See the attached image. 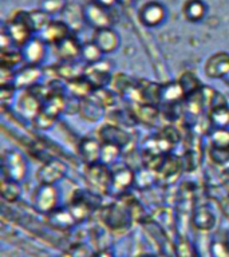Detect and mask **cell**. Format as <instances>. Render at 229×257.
Returning <instances> with one entry per match:
<instances>
[{
	"instance_id": "6da1fadb",
	"label": "cell",
	"mask_w": 229,
	"mask_h": 257,
	"mask_svg": "<svg viewBox=\"0 0 229 257\" xmlns=\"http://www.w3.org/2000/svg\"><path fill=\"white\" fill-rule=\"evenodd\" d=\"M84 181L87 184V190L95 196L108 194L110 182H111V169L107 165L98 164L86 165Z\"/></svg>"
},
{
	"instance_id": "7a4b0ae2",
	"label": "cell",
	"mask_w": 229,
	"mask_h": 257,
	"mask_svg": "<svg viewBox=\"0 0 229 257\" xmlns=\"http://www.w3.org/2000/svg\"><path fill=\"white\" fill-rule=\"evenodd\" d=\"M2 174L3 178L22 184L28 176V164L26 157L14 149L4 150L2 153Z\"/></svg>"
},
{
	"instance_id": "3957f363",
	"label": "cell",
	"mask_w": 229,
	"mask_h": 257,
	"mask_svg": "<svg viewBox=\"0 0 229 257\" xmlns=\"http://www.w3.org/2000/svg\"><path fill=\"white\" fill-rule=\"evenodd\" d=\"M59 201L60 193L56 185L39 184L31 197V204L36 212L47 216L59 208Z\"/></svg>"
},
{
	"instance_id": "277c9868",
	"label": "cell",
	"mask_w": 229,
	"mask_h": 257,
	"mask_svg": "<svg viewBox=\"0 0 229 257\" xmlns=\"http://www.w3.org/2000/svg\"><path fill=\"white\" fill-rule=\"evenodd\" d=\"M133 210L129 204L112 202L103 209L102 221L111 230H124L130 228L133 222Z\"/></svg>"
},
{
	"instance_id": "5b68a950",
	"label": "cell",
	"mask_w": 229,
	"mask_h": 257,
	"mask_svg": "<svg viewBox=\"0 0 229 257\" xmlns=\"http://www.w3.org/2000/svg\"><path fill=\"white\" fill-rule=\"evenodd\" d=\"M43 102V98L38 94L34 87L23 90L16 100V111L23 119L30 120L32 123V120L35 119L42 111Z\"/></svg>"
},
{
	"instance_id": "8992f818",
	"label": "cell",
	"mask_w": 229,
	"mask_h": 257,
	"mask_svg": "<svg viewBox=\"0 0 229 257\" xmlns=\"http://www.w3.org/2000/svg\"><path fill=\"white\" fill-rule=\"evenodd\" d=\"M83 78L91 84V87L94 90L107 87L108 84H111L112 80L111 62L103 58V59L96 62V63L87 64L86 70H84Z\"/></svg>"
},
{
	"instance_id": "52a82bcc",
	"label": "cell",
	"mask_w": 229,
	"mask_h": 257,
	"mask_svg": "<svg viewBox=\"0 0 229 257\" xmlns=\"http://www.w3.org/2000/svg\"><path fill=\"white\" fill-rule=\"evenodd\" d=\"M43 78V68L42 66H34V64H22V67L15 70V78L12 86L18 91H23L38 86Z\"/></svg>"
},
{
	"instance_id": "ba28073f",
	"label": "cell",
	"mask_w": 229,
	"mask_h": 257,
	"mask_svg": "<svg viewBox=\"0 0 229 257\" xmlns=\"http://www.w3.org/2000/svg\"><path fill=\"white\" fill-rule=\"evenodd\" d=\"M136 172L126 165H122L116 170H111V182L108 194L111 196H124L134 186Z\"/></svg>"
},
{
	"instance_id": "9c48e42d",
	"label": "cell",
	"mask_w": 229,
	"mask_h": 257,
	"mask_svg": "<svg viewBox=\"0 0 229 257\" xmlns=\"http://www.w3.org/2000/svg\"><path fill=\"white\" fill-rule=\"evenodd\" d=\"M67 174V166L59 160L46 161L36 172V180L39 184L56 185Z\"/></svg>"
},
{
	"instance_id": "30bf717a",
	"label": "cell",
	"mask_w": 229,
	"mask_h": 257,
	"mask_svg": "<svg viewBox=\"0 0 229 257\" xmlns=\"http://www.w3.org/2000/svg\"><path fill=\"white\" fill-rule=\"evenodd\" d=\"M96 137L99 138L102 144L116 145V146H120L121 149H125L132 142L130 133L117 123H106L100 126Z\"/></svg>"
},
{
	"instance_id": "8fae6325",
	"label": "cell",
	"mask_w": 229,
	"mask_h": 257,
	"mask_svg": "<svg viewBox=\"0 0 229 257\" xmlns=\"http://www.w3.org/2000/svg\"><path fill=\"white\" fill-rule=\"evenodd\" d=\"M84 22L94 30H102V28L111 27L112 20L107 12V8L102 7L96 2L86 4L83 7Z\"/></svg>"
},
{
	"instance_id": "7c38bea8",
	"label": "cell",
	"mask_w": 229,
	"mask_h": 257,
	"mask_svg": "<svg viewBox=\"0 0 229 257\" xmlns=\"http://www.w3.org/2000/svg\"><path fill=\"white\" fill-rule=\"evenodd\" d=\"M47 43L43 40L32 36L23 47L20 48L22 56H23L24 64H34V66H42L47 56Z\"/></svg>"
},
{
	"instance_id": "4fadbf2b",
	"label": "cell",
	"mask_w": 229,
	"mask_h": 257,
	"mask_svg": "<svg viewBox=\"0 0 229 257\" xmlns=\"http://www.w3.org/2000/svg\"><path fill=\"white\" fill-rule=\"evenodd\" d=\"M229 71V54L217 51L209 56L204 63V74L209 79H222Z\"/></svg>"
},
{
	"instance_id": "5bb4252c",
	"label": "cell",
	"mask_w": 229,
	"mask_h": 257,
	"mask_svg": "<svg viewBox=\"0 0 229 257\" xmlns=\"http://www.w3.org/2000/svg\"><path fill=\"white\" fill-rule=\"evenodd\" d=\"M184 99H186V94H185L184 88H182L178 80L168 82V83L160 86V90H158V106L173 107V106L181 103Z\"/></svg>"
},
{
	"instance_id": "9a60e30c",
	"label": "cell",
	"mask_w": 229,
	"mask_h": 257,
	"mask_svg": "<svg viewBox=\"0 0 229 257\" xmlns=\"http://www.w3.org/2000/svg\"><path fill=\"white\" fill-rule=\"evenodd\" d=\"M71 35V30L64 23L63 20H51L50 23L44 27L42 32H39V38L48 46H56L60 42H63L66 38Z\"/></svg>"
},
{
	"instance_id": "2e32d148",
	"label": "cell",
	"mask_w": 229,
	"mask_h": 257,
	"mask_svg": "<svg viewBox=\"0 0 229 257\" xmlns=\"http://www.w3.org/2000/svg\"><path fill=\"white\" fill-rule=\"evenodd\" d=\"M91 40L100 48V51L103 52L104 55L116 52L121 44L120 35L111 27L95 30Z\"/></svg>"
},
{
	"instance_id": "e0dca14e",
	"label": "cell",
	"mask_w": 229,
	"mask_h": 257,
	"mask_svg": "<svg viewBox=\"0 0 229 257\" xmlns=\"http://www.w3.org/2000/svg\"><path fill=\"white\" fill-rule=\"evenodd\" d=\"M7 34L18 48H22L32 38L34 31L24 19V15L16 18L8 24Z\"/></svg>"
},
{
	"instance_id": "ac0fdd59",
	"label": "cell",
	"mask_w": 229,
	"mask_h": 257,
	"mask_svg": "<svg viewBox=\"0 0 229 257\" xmlns=\"http://www.w3.org/2000/svg\"><path fill=\"white\" fill-rule=\"evenodd\" d=\"M78 153L86 165L98 164V162H100L102 142L98 137L96 138L86 137L83 140H80L79 145H78Z\"/></svg>"
},
{
	"instance_id": "d6986e66",
	"label": "cell",
	"mask_w": 229,
	"mask_h": 257,
	"mask_svg": "<svg viewBox=\"0 0 229 257\" xmlns=\"http://www.w3.org/2000/svg\"><path fill=\"white\" fill-rule=\"evenodd\" d=\"M165 19H166V10L158 2H150L141 8L140 20L146 27H157Z\"/></svg>"
},
{
	"instance_id": "ffe728a7",
	"label": "cell",
	"mask_w": 229,
	"mask_h": 257,
	"mask_svg": "<svg viewBox=\"0 0 229 257\" xmlns=\"http://www.w3.org/2000/svg\"><path fill=\"white\" fill-rule=\"evenodd\" d=\"M107 108L104 107L103 104L100 103L99 100L96 99L95 96L88 95L83 99H80L79 104V114L83 119L88 120V122H98L104 116Z\"/></svg>"
},
{
	"instance_id": "44dd1931",
	"label": "cell",
	"mask_w": 229,
	"mask_h": 257,
	"mask_svg": "<svg viewBox=\"0 0 229 257\" xmlns=\"http://www.w3.org/2000/svg\"><path fill=\"white\" fill-rule=\"evenodd\" d=\"M87 64L83 60H72V62H59L55 67V74L60 80H64V83L83 78L84 70Z\"/></svg>"
},
{
	"instance_id": "7402d4cb",
	"label": "cell",
	"mask_w": 229,
	"mask_h": 257,
	"mask_svg": "<svg viewBox=\"0 0 229 257\" xmlns=\"http://www.w3.org/2000/svg\"><path fill=\"white\" fill-rule=\"evenodd\" d=\"M55 55L58 56L59 62H72V60L80 59V52H82V44L72 38L71 35L66 38L63 42L54 46Z\"/></svg>"
},
{
	"instance_id": "603a6c76",
	"label": "cell",
	"mask_w": 229,
	"mask_h": 257,
	"mask_svg": "<svg viewBox=\"0 0 229 257\" xmlns=\"http://www.w3.org/2000/svg\"><path fill=\"white\" fill-rule=\"evenodd\" d=\"M67 206L72 216H74V218H75L76 224L83 222L90 216V213L92 212V204L86 196V192H78L76 194H74Z\"/></svg>"
},
{
	"instance_id": "cb8c5ba5",
	"label": "cell",
	"mask_w": 229,
	"mask_h": 257,
	"mask_svg": "<svg viewBox=\"0 0 229 257\" xmlns=\"http://www.w3.org/2000/svg\"><path fill=\"white\" fill-rule=\"evenodd\" d=\"M193 226L202 232H209L214 228L216 225V216L209 206L206 205H200L193 210L192 214Z\"/></svg>"
},
{
	"instance_id": "d4e9b609",
	"label": "cell",
	"mask_w": 229,
	"mask_h": 257,
	"mask_svg": "<svg viewBox=\"0 0 229 257\" xmlns=\"http://www.w3.org/2000/svg\"><path fill=\"white\" fill-rule=\"evenodd\" d=\"M48 220L55 228L60 229V230H67V229H71L72 226L76 225L75 218L70 212L68 206H66V208L59 206L58 209H55L54 212L48 214Z\"/></svg>"
},
{
	"instance_id": "484cf974",
	"label": "cell",
	"mask_w": 229,
	"mask_h": 257,
	"mask_svg": "<svg viewBox=\"0 0 229 257\" xmlns=\"http://www.w3.org/2000/svg\"><path fill=\"white\" fill-rule=\"evenodd\" d=\"M208 122L212 128H228L229 127V106L218 104L212 106L208 110Z\"/></svg>"
},
{
	"instance_id": "4316f807",
	"label": "cell",
	"mask_w": 229,
	"mask_h": 257,
	"mask_svg": "<svg viewBox=\"0 0 229 257\" xmlns=\"http://www.w3.org/2000/svg\"><path fill=\"white\" fill-rule=\"evenodd\" d=\"M210 257H229V236L225 230H217L209 242Z\"/></svg>"
},
{
	"instance_id": "83f0119b",
	"label": "cell",
	"mask_w": 229,
	"mask_h": 257,
	"mask_svg": "<svg viewBox=\"0 0 229 257\" xmlns=\"http://www.w3.org/2000/svg\"><path fill=\"white\" fill-rule=\"evenodd\" d=\"M63 14V22L68 26V28L71 31H78L82 28L84 22V15H83V8H80L79 6L75 4H67L64 10L62 11Z\"/></svg>"
},
{
	"instance_id": "f1b7e54d",
	"label": "cell",
	"mask_w": 229,
	"mask_h": 257,
	"mask_svg": "<svg viewBox=\"0 0 229 257\" xmlns=\"http://www.w3.org/2000/svg\"><path fill=\"white\" fill-rule=\"evenodd\" d=\"M64 87H66V94L67 95L78 98V99H83L86 96L91 95V92L94 91L91 84L88 83L84 78H79V79L67 82V83H64Z\"/></svg>"
},
{
	"instance_id": "f546056e",
	"label": "cell",
	"mask_w": 229,
	"mask_h": 257,
	"mask_svg": "<svg viewBox=\"0 0 229 257\" xmlns=\"http://www.w3.org/2000/svg\"><path fill=\"white\" fill-rule=\"evenodd\" d=\"M182 12H184L185 19L193 22V23H197L205 18L206 6L201 0H188L182 8Z\"/></svg>"
},
{
	"instance_id": "4dcf8cb0",
	"label": "cell",
	"mask_w": 229,
	"mask_h": 257,
	"mask_svg": "<svg viewBox=\"0 0 229 257\" xmlns=\"http://www.w3.org/2000/svg\"><path fill=\"white\" fill-rule=\"evenodd\" d=\"M24 19L28 23V26L31 27V30L34 32H42L44 30V27L47 26L50 22H51V16L46 14L42 10H35V11H30L23 14Z\"/></svg>"
},
{
	"instance_id": "1f68e13d",
	"label": "cell",
	"mask_w": 229,
	"mask_h": 257,
	"mask_svg": "<svg viewBox=\"0 0 229 257\" xmlns=\"http://www.w3.org/2000/svg\"><path fill=\"white\" fill-rule=\"evenodd\" d=\"M0 194H2L4 201H7L10 204L16 202V201L20 198V196H22V186H20V182L7 180V178H2Z\"/></svg>"
},
{
	"instance_id": "d6a6232c",
	"label": "cell",
	"mask_w": 229,
	"mask_h": 257,
	"mask_svg": "<svg viewBox=\"0 0 229 257\" xmlns=\"http://www.w3.org/2000/svg\"><path fill=\"white\" fill-rule=\"evenodd\" d=\"M209 149L214 150H229V127L212 128L209 134Z\"/></svg>"
},
{
	"instance_id": "836d02e7",
	"label": "cell",
	"mask_w": 229,
	"mask_h": 257,
	"mask_svg": "<svg viewBox=\"0 0 229 257\" xmlns=\"http://www.w3.org/2000/svg\"><path fill=\"white\" fill-rule=\"evenodd\" d=\"M178 82H180L182 88H184L186 98L194 95V94L200 92L204 88L200 79L194 74H192V72H185V74H182L180 79H178Z\"/></svg>"
},
{
	"instance_id": "e575fe53",
	"label": "cell",
	"mask_w": 229,
	"mask_h": 257,
	"mask_svg": "<svg viewBox=\"0 0 229 257\" xmlns=\"http://www.w3.org/2000/svg\"><path fill=\"white\" fill-rule=\"evenodd\" d=\"M104 58V54L100 51V48L94 42H87L82 44V52H80V59L86 64H92L99 62Z\"/></svg>"
},
{
	"instance_id": "d590c367",
	"label": "cell",
	"mask_w": 229,
	"mask_h": 257,
	"mask_svg": "<svg viewBox=\"0 0 229 257\" xmlns=\"http://www.w3.org/2000/svg\"><path fill=\"white\" fill-rule=\"evenodd\" d=\"M157 177H158V173L156 170L145 166L144 169L136 172V182H134V186L137 189H141V190L149 189L156 182Z\"/></svg>"
},
{
	"instance_id": "8d00e7d4",
	"label": "cell",
	"mask_w": 229,
	"mask_h": 257,
	"mask_svg": "<svg viewBox=\"0 0 229 257\" xmlns=\"http://www.w3.org/2000/svg\"><path fill=\"white\" fill-rule=\"evenodd\" d=\"M20 64H24L20 48L15 47L11 50H6V51H0V66H6V67L15 70V67Z\"/></svg>"
},
{
	"instance_id": "74e56055",
	"label": "cell",
	"mask_w": 229,
	"mask_h": 257,
	"mask_svg": "<svg viewBox=\"0 0 229 257\" xmlns=\"http://www.w3.org/2000/svg\"><path fill=\"white\" fill-rule=\"evenodd\" d=\"M122 149L120 146L111 144H102V153H100V164L103 165H112L118 160V157L121 156Z\"/></svg>"
},
{
	"instance_id": "f35d334b",
	"label": "cell",
	"mask_w": 229,
	"mask_h": 257,
	"mask_svg": "<svg viewBox=\"0 0 229 257\" xmlns=\"http://www.w3.org/2000/svg\"><path fill=\"white\" fill-rule=\"evenodd\" d=\"M66 7L64 0H42L40 2V10L48 14L50 16L62 12Z\"/></svg>"
},
{
	"instance_id": "ab89813d",
	"label": "cell",
	"mask_w": 229,
	"mask_h": 257,
	"mask_svg": "<svg viewBox=\"0 0 229 257\" xmlns=\"http://www.w3.org/2000/svg\"><path fill=\"white\" fill-rule=\"evenodd\" d=\"M55 120V118L47 115L46 112L40 111L39 115L32 120V126H35V128H38V130H48L54 126Z\"/></svg>"
},
{
	"instance_id": "60d3db41",
	"label": "cell",
	"mask_w": 229,
	"mask_h": 257,
	"mask_svg": "<svg viewBox=\"0 0 229 257\" xmlns=\"http://www.w3.org/2000/svg\"><path fill=\"white\" fill-rule=\"evenodd\" d=\"M209 157L216 165H226L229 164V150H214L209 149Z\"/></svg>"
},
{
	"instance_id": "b9f144b4",
	"label": "cell",
	"mask_w": 229,
	"mask_h": 257,
	"mask_svg": "<svg viewBox=\"0 0 229 257\" xmlns=\"http://www.w3.org/2000/svg\"><path fill=\"white\" fill-rule=\"evenodd\" d=\"M16 91L18 90L12 84L11 86H2L0 87V103H2L3 107H6L8 103H11Z\"/></svg>"
},
{
	"instance_id": "7bdbcfd3",
	"label": "cell",
	"mask_w": 229,
	"mask_h": 257,
	"mask_svg": "<svg viewBox=\"0 0 229 257\" xmlns=\"http://www.w3.org/2000/svg\"><path fill=\"white\" fill-rule=\"evenodd\" d=\"M15 78V70L14 68L0 66V87L2 86H11Z\"/></svg>"
},
{
	"instance_id": "ee69618b",
	"label": "cell",
	"mask_w": 229,
	"mask_h": 257,
	"mask_svg": "<svg viewBox=\"0 0 229 257\" xmlns=\"http://www.w3.org/2000/svg\"><path fill=\"white\" fill-rule=\"evenodd\" d=\"M94 2H96L98 4H100L102 7L110 8V7H112V6H114V4H116L118 0H94Z\"/></svg>"
},
{
	"instance_id": "f6af8a7d",
	"label": "cell",
	"mask_w": 229,
	"mask_h": 257,
	"mask_svg": "<svg viewBox=\"0 0 229 257\" xmlns=\"http://www.w3.org/2000/svg\"><path fill=\"white\" fill-rule=\"evenodd\" d=\"M95 257H112V254L107 250H100L98 254H95Z\"/></svg>"
},
{
	"instance_id": "bcb514c9",
	"label": "cell",
	"mask_w": 229,
	"mask_h": 257,
	"mask_svg": "<svg viewBox=\"0 0 229 257\" xmlns=\"http://www.w3.org/2000/svg\"><path fill=\"white\" fill-rule=\"evenodd\" d=\"M221 80L224 82L225 86H228V87H229V71H228V74H226V75H225L224 78H222V79H221Z\"/></svg>"
},
{
	"instance_id": "7dc6e473",
	"label": "cell",
	"mask_w": 229,
	"mask_h": 257,
	"mask_svg": "<svg viewBox=\"0 0 229 257\" xmlns=\"http://www.w3.org/2000/svg\"><path fill=\"white\" fill-rule=\"evenodd\" d=\"M120 2L122 4H126V6H128V4H132L133 2H134V0H120Z\"/></svg>"
},
{
	"instance_id": "c3c4849f",
	"label": "cell",
	"mask_w": 229,
	"mask_h": 257,
	"mask_svg": "<svg viewBox=\"0 0 229 257\" xmlns=\"http://www.w3.org/2000/svg\"><path fill=\"white\" fill-rule=\"evenodd\" d=\"M138 257H157V256H154V254H149V253H145V254H141V256Z\"/></svg>"
},
{
	"instance_id": "681fc988",
	"label": "cell",
	"mask_w": 229,
	"mask_h": 257,
	"mask_svg": "<svg viewBox=\"0 0 229 257\" xmlns=\"http://www.w3.org/2000/svg\"><path fill=\"white\" fill-rule=\"evenodd\" d=\"M157 257H168V256H165V254H160V256H157Z\"/></svg>"
}]
</instances>
